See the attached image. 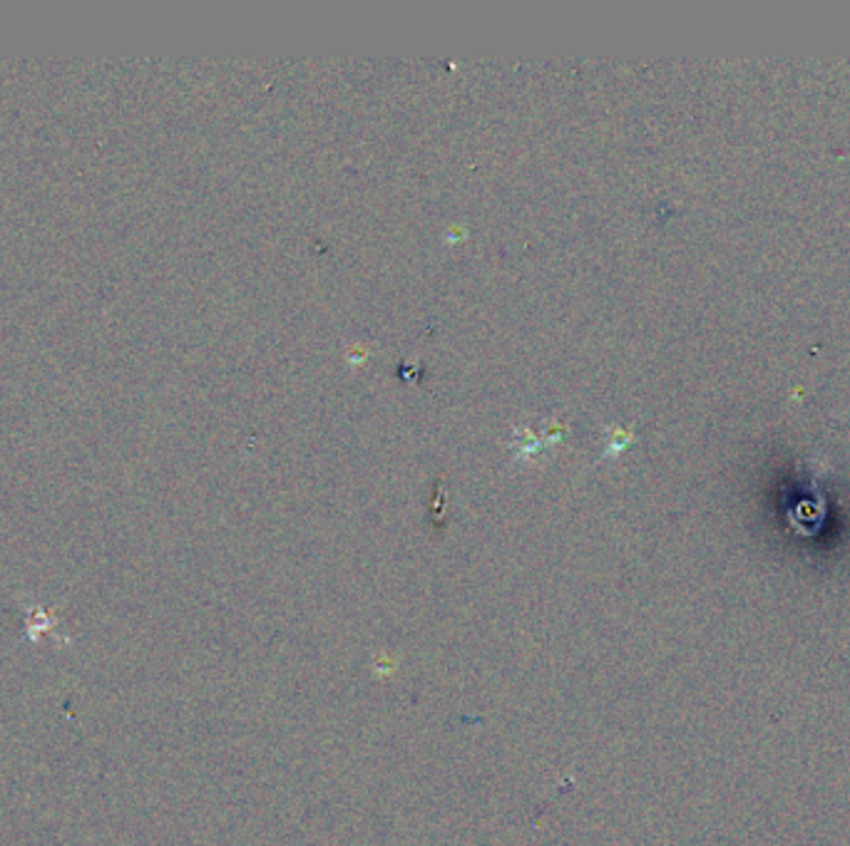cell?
I'll list each match as a JSON object with an SVG mask.
<instances>
[{
  "label": "cell",
  "instance_id": "1",
  "mask_svg": "<svg viewBox=\"0 0 850 846\" xmlns=\"http://www.w3.org/2000/svg\"><path fill=\"white\" fill-rule=\"evenodd\" d=\"M20 608H23V618H26V634L20 638V644H33L40 646L42 640L50 638L56 644L70 646V638L60 634V620L56 616V610H50L48 606H42L40 601H20Z\"/></svg>",
  "mask_w": 850,
  "mask_h": 846
}]
</instances>
